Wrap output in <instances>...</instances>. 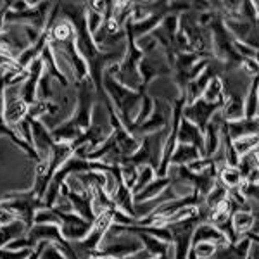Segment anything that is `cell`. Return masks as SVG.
<instances>
[{"mask_svg":"<svg viewBox=\"0 0 259 259\" xmlns=\"http://www.w3.org/2000/svg\"><path fill=\"white\" fill-rule=\"evenodd\" d=\"M33 225H57L59 227V216L52 207H41L35 212Z\"/></svg>","mask_w":259,"mask_h":259,"instance_id":"d6986e66","label":"cell"},{"mask_svg":"<svg viewBox=\"0 0 259 259\" xmlns=\"http://www.w3.org/2000/svg\"><path fill=\"white\" fill-rule=\"evenodd\" d=\"M199 242H211V244H214V245H221L228 240L225 239L223 233H221L218 228L212 227V225L200 223L199 227H195L194 233H192L190 245H195V244H199Z\"/></svg>","mask_w":259,"mask_h":259,"instance_id":"ba28073f","label":"cell"},{"mask_svg":"<svg viewBox=\"0 0 259 259\" xmlns=\"http://www.w3.org/2000/svg\"><path fill=\"white\" fill-rule=\"evenodd\" d=\"M28 116V106L21 99L9 100V102H4L2 109V118L9 124L11 128H16L18 124Z\"/></svg>","mask_w":259,"mask_h":259,"instance_id":"52a82bcc","label":"cell"},{"mask_svg":"<svg viewBox=\"0 0 259 259\" xmlns=\"http://www.w3.org/2000/svg\"><path fill=\"white\" fill-rule=\"evenodd\" d=\"M40 259H66L57 244H45L40 250Z\"/></svg>","mask_w":259,"mask_h":259,"instance_id":"44dd1931","label":"cell"},{"mask_svg":"<svg viewBox=\"0 0 259 259\" xmlns=\"http://www.w3.org/2000/svg\"><path fill=\"white\" fill-rule=\"evenodd\" d=\"M256 118H257V76L252 78L244 99V119H256Z\"/></svg>","mask_w":259,"mask_h":259,"instance_id":"5bb4252c","label":"cell"},{"mask_svg":"<svg viewBox=\"0 0 259 259\" xmlns=\"http://www.w3.org/2000/svg\"><path fill=\"white\" fill-rule=\"evenodd\" d=\"M216 182L220 185H223L227 190H232V189H239L244 182L242 175L239 173V169L233 168V166H225V168L218 169V175H216Z\"/></svg>","mask_w":259,"mask_h":259,"instance_id":"4fadbf2b","label":"cell"},{"mask_svg":"<svg viewBox=\"0 0 259 259\" xmlns=\"http://www.w3.org/2000/svg\"><path fill=\"white\" fill-rule=\"evenodd\" d=\"M26 232H28V227L21 220H14V221H11V223L0 225V249H4L14 239H19V237L26 235Z\"/></svg>","mask_w":259,"mask_h":259,"instance_id":"8fae6325","label":"cell"},{"mask_svg":"<svg viewBox=\"0 0 259 259\" xmlns=\"http://www.w3.org/2000/svg\"><path fill=\"white\" fill-rule=\"evenodd\" d=\"M26 240L31 250L40 242H49V244H57V245H69V242L62 239L61 230L57 225H33L26 232Z\"/></svg>","mask_w":259,"mask_h":259,"instance_id":"3957f363","label":"cell"},{"mask_svg":"<svg viewBox=\"0 0 259 259\" xmlns=\"http://www.w3.org/2000/svg\"><path fill=\"white\" fill-rule=\"evenodd\" d=\"M190 249L194 250V254L197 256V259H211L216 250V245L211 244V242H199V244L192 245Z\"/></svg>","mask_w":259,"mask_h":259,"instance_id":"ffe728a7","label":"cell"},{"mask_svg":"<svg viewBox=\"0 0 259 259\" xmlns=\"http://www.w3.org/2000/svg\"><path fill=\"white\" fill-rule=\"evenodd\" d=\"M202 100H206V102L209 104H220V106H223L225 104V94H223V83H221V78H212L209 81V85L206 87V90H204Z\"/></svg>","mask_w":259,"mask_h":259,"instance_id":"9a60e30c","label":"cell"},{"mask_svg":"<svg viewBox=\"0 0 259 259\" xmlns=\"http://www.w3.org/2000/svg\"><path fill=\"white\" fill-rule=\"evenodd\" d=\"M230 140L240 139V137L257 135V118L256 119H239L232 123H223L221 126Z\"/></svg>","mask_w":259,"mask_h":259,"instance_id":"8992f818","label":"cell"},{"mask_svg":"<svg viewBox=\"0 0 259 259\" xmlns=\"http://www.w3.org/2000/svg\"><path fill=\"white\" fill-rule=\"evenodd\" d=\"M156 178V171H154L150 166H140L139 168V177H137V182L135 185H133L132 189V194H139V192L144 189V187H147L152 180Z\"/></svg>","mask_w":259,"mask_h":259,"instance_id":"ac0fdd59","label":"cell"},{"mask_svg":"<svg viewBox=\"0 0 259 259\" xmlns=\"http://www.w3.org/2000/svg\"><path fill=\"white\" fill-rule=\"evenodd\" d=\"M232 147L237 152V156H244L249 154L250 150L257 149V135H249V137H240V139L232 140Z\"/></svg>","mask_w":259,"mask_h":259,"instance_id":"e0dca14e","label":"cell"},{"mask_svg":"<svg viewBox=\"0 0 259 259\" xmlns=\"http://www.w3.org/2000/svg\"><path fill=\"white\" fill-rule=\"evenodd\" d=\"M111 200H112V204H114L116 209H119L121 212L128 214L130 218H135V211H133V206H135V202H133V194H132V190L126 189L121 182L118 183L116 190L112 192Z\"/></svg>","mask_w":259,"mask_h":259,"instance_id":"9c48e42d","label":"cell"},{"mask_svg":"<svg viewBox=\"0 0 259 259\" xmlns=\"http://www.w3.org/2000/svg\"><path fill=\"white\" fill-rule=\"evenodd\" d=\"M200 152L192 145H185V144H177L173 154L169 157V166H189L192 162L200 159Z\"/></svg>","mask_w":259,"mask_h":259,"instance_id":"30bf717a","label":"cell"},{"mask_svg":"<svg viewBox=\"0 0 259 259\" xmlns=\"http://www.w3.org/2000/svg\"><path fill=\"white\" fill-rule=\"evenodd\" d=\"M31 254L30 249L24 250H9V249H0V259H26Z\"/></svg>","mask_w":259,"mask_h":259,"instance_id":"7402d4cb","label":"cell"},{"mask_svg":"<svg viewBox=\"0 0 259 259\" xmlns=\"http://www.w3.org/2000/svg\"><path fill=\"white\" fill-rule=\"evenodd\" d=\"M169 185V178L164 177V178H154L152 182L149 183L147 187H144L139 194L133 195V202H144V200H149V199H154L156 195H159L166 187Z\"/></svg>","mask_w":259,"mask_h":259,"instance_id":"7c38bea8","label":"cell"},{"mask_svg":"<svg viewBox=\"0 0 259 259\" xmlns=\"http://www.w3.org/2000/svg\"><path fill=\"white\" fill-rule=\"evenodd\" d=\"M56 211V209H54ZM59 216V230L61 235L66 242H78L83 240L87 237V233L90 232L92 223L87 220H83L81 216L74 214V212H59L56 211Z\"/></svg>","mask_w":259,"mask_h":259,"instance_id":"6da1fadb","label":"cell"},{"mask_svg":"<svg viewBox=\"0 0 259 259\" xmlns=\"http://www.w3.org/2000/svg\"><path fill=\"white\" fill-rule=\"evenodd\" d=\"M239 169V173L242 175V178H249L254 171H257V149L250 150L249 154H244V156L239 157V162L235 166Z\"/></svg>","mask_w":259,"mask_h":259,"instance_id":"2e32d148","label":"cell"},{"mask_svg":"<svg viewBox=\"0 0 259 259\" xmlns=\"http://www.w3.org/2000/svg\"><path fill=\"white\" fill-rule=\"evenodd\" d=\"M45 244H49V242H40V244L31 250V254H30V256H28L26 259H40V250L44 249V245H45Z\"/></svg>","mask_w":259,"mask_h":259,"instance_id":"cb8c5ba5","label":"cell"},{"mask_svg":"<svg viewBox=\"0 0 259 259\" xmlns=\"http://www.w3.org/2000/svg\"><path fill=\"white\" fill-rule=\"evenodd\" d=\"M250 240L247 235L242 237L239 242H225L221 245H216V250L211 259H247V250L250 245Z\"/></svg>","mask_w":259,"mask_h":259,"instance_id":"277c9868","label":"cell"},{"mask_svg":"<svg viewBox=\"0 0 259 259\" xmlns=\"http://www.w3.org/2000/svg\"><path fill=\"white\" fill-rule=\"evenodd\" d=\"M177 142L178 144H185L192 145L200 152L202 156V149H204V140H202V132L195 126L194 123L187 121L185 118L180 119L178 123V132H177Z\"/></svg>","mask_w":259,"mask_h":259,"instance_id":"5b68a950","label":"cell"},{"mask_svg":"<svg viewBox=\"0 0 259 259\" xmlns=\"http://www.w3.org/2000/svg\"><path fill=\"white\" fill-rule=\"evenodd\" d=\"M257 240H250L249 250H247V259H257Z\"/></svg>","mask_w":259,"mask_h":259,"instance_id":"603a6c76","label":"cell"},{"mask_svg":"<svg viewBox=\"0 0 259 259\" xmlns=\"http://www.w3.org/2000/svg\"><path fill=\"white\" fill-rule=\"evenodd\" d=\"M221 106L220 104H209L202 99L194 100L192 104H185L182 109V118H185L187 121L194 123L200 132H204L209 123V119L212 118L216 111H220Z\"/></svg>","mask_w":259,"mask_h":259,"instance_id":"7a4b0ae2","label":"cell"}]
</instances>
